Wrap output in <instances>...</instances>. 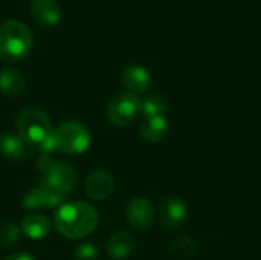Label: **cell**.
<instances>
[{"label": "cell", "mask_w": 261, "mask_h": 260, "mask_svg": "<svg viewBox=\"0 0 261 260\" xmlns=\"http://www.w3.org/2000/svg\"><path fill=\"white\" fill-rule=\"evenodd\" d=\"M98 211L87 202L61 204L54 213L55 230L67 239H81L98 227Z\"/></svg>", "instance_id": "cell-1"}, {"label": "cell", "mask_w": 261, "mask_h": 260, "mask_svg": "<svg viewBox=\"0 0 261 260\" xmlns=\"http://www.w3.org/2000/svg\"><path fill=\"white\" fill-rule=\"evenodd\" d=\"M34 46L29 28L18 20H6L0 25V60L17 63L24 60Z\"/></svg>", "instance_id": "cell-2"}, {"label": "cell", "mask_w": 261, "mask_h": 260, "mask_svg": "<svg viewBox=\"0 0 261 260\" xmlns=\"http://www.w3.org/2000/svg\"><path fill=\"white\" fill-rule=\"evenodd\" d=\"M57 150L66 155H81L92 143L90 130L81 121L69 120L54 129Z\"/></svg>", "instance_id": "cell-3"}, {"label": "cell", "mask_w": 261, "mask_h": 260, "mask_svg": "<svg viewBox=\"0 0 261 260\" xmlns=\"http://www.w3.org/2000/svg\"><path fill=\"white\" fill-rule=\"evenodd\" d=\"M52 132L49 115L37 107H28L17 116V133L32 146H38Z\"/></svg>", "instance_id": "cell-4"}, {"label": "cell", "mask_w": 261, "mask_h": 260, "mask_svg": "<svg viewBox=\"0 0 261 260\" xmlns=\"http://www.w3.org/2000/svg\"><path fill=\"white\" fill-rule=\"evenodd\" d=\"M142 109V100L133 92H119L107 104V120L116 127L130 126Z\"/></svg>", "instance_id": "cell-5"}, {"label": "cell", "mask_w": 261, "mask_h": 260, "mask_svg": "<svg viewBox=\"0 0 261 260\" xmlns=\"http://www.w3.org/2000/svg\"><path fill=\"white\" fill-rule=\"evenodd\" d=\"M44 182L61 195H67L76 188V170L64 161H52L44 172Z\"/></svg>", "instance_id": "cell-6"}, {"label": "cell", "mask_w": 261, "mask_h": 260, "mask_svg": "<svg viewBox=\"0 0 261 260\" xmlns=\"http://www.w3.org/2000/svg\"><path fill=\"white\" fill-rule=\"evenodd\" d=\"M64 195L58 193L52 187H49L44 181L37 185L35 188L29 190L21 204L29 210H40V208H58L63 204Z\"/></svg>", "instance_id": "cell-7"}, {"label": "cell", "mask_w": 261, "mask_h": 260, "mask_svg": "<svg viewBox=\"0 0 261 260\" xmlns=\"http://www.w3.org/2000/svg\"><path fill=\"white\" fill-rule=\"evenodd\" d=\"M125 218L135 230H139V231L148 230L154 224L153 204L145 198H135L127 205Z\"/></svg>", "instance_id": "cell-8"}, {"label": "cell", "mask_w": 261, "mask_h": 260, "mask_svg": "<svg viewBox=\"0 0 261 260\" xmlns=\"http://www.w3.org/2000/svg\"><path fill=\"white\" fill-rule=\"evenodd\" d=\"M34 146L17 132H6L0 135V153L9 161H24L32 155Z\"/></svg>", "instance_id": "cell-9"}, {"label": "cell", "mask_w": 261, "mask_h": 260, "mask_svg": "<svg viewBox=\"0 0 261 260\" xmlns=\"http://www.w3.org/2000/svg\"><path fill=\"white\" fill-rule=\"evenodd\" d=\"M84 190L87 196L93 201L107 199L115 190V179L110 172L98 169L87 175L84 181Z\"/></svg>", "instance_id": "cell-10"}, {"label": "cell", "mask_w": 261, "mask_h": 260, "mask_svg": "<svg viewBox=\"0 0 261 260\" xmlns=\"http://www.w3.org/2000/svg\"><path fill=\"white\" fill-rule=\"evenodd\" d=\"M159 218H161V224L165 228L177 230L179 227L184 225V222L188 218L187 204L177 196H170L161 204Z\"/></svg>", "instance_id": "cell-11"}, {"label": "cell", "mask_w": 261, "mask_h": 260, "mask_svg": "<svg viewBox=\"0 0 261 260\" xmlns=\"http://www.w3.org/2000/svg\"><path fill=\"white\" fill-rule=\"evenodd\" d=\"M121 81L128 92H133L138 95L141 92L148 90V87L151 84V75L144 66L130 64L124 69V72L121 75Z\"/></svg>", "instance_id": "cell-12"}, {"label": "cell", "mask_w": 261, "mask_h": 260, "mask_svg": "<svg viewBox=\"0 0 261 260\" xmlns=\"http://www.w3.org/2000/svg\"><path fill=\"white\" fill-rule=\"evenodd\" d=\"M32 18L41 26H54L61 18V9L55 0H34L31 5Z\"/></svg>", "instance_id": "cell-13"}, {"label": "cell", "mask_w": 261, "mask_h": 260, "mask_svg": "<svg viewBox=\"0 0 261 260\" xmlns=\"http://www.w3.org/2000/svg\"><path fill=\"white\" fill-rule=\"evenodd\" d=\"M135 248H136V239L127 231L115 233L106 244V253L113 260L127 259L135 251Z\"/></svg>", "instance_id": "cell-14"}, {"label": "cell", "mask_w": 261, "mask_h": 260, "mask_svg": "<svg viewBox=\"0 0 261 260\" xmlns=\"http://www.w3.org/2000/svg\"><path fill=\"white\" fill-rule=\"evenodd\" d=\"M20 230L29 239H34V241L44 239L50 233V221L43 215L31 213L21 219Z\"/></svg>", "instance_id": "cell-15"}, {"label": "cell", "mask_w": 261, "mask_h": 260, "mask_svg": "<svg viewBox=\"0 0 261 260\" xmlns=\"http://www.w3.org/2000/svg\"><path fill=\"white\" fill-rule=\"evenodd\" d=\"M170 124L165 116H153L145 118L139 127L141 136L148 143H161L168 136Z\"/></svg>", "instance_id": "cell-16"}, {"label": "cell", "mask_w": 261, "mask_h": 260, "mask_svg": "<svg viewBox=\"0 0 261 260\" xmlns=\"http://www.w3.org/2000/svg\"><path fill=\"white\" fill-rule=\"evenodd\" d=\"M26 90L24 75L12 67H5L0 70V92L6 97H20Z\"/></svg>", "instance_id": "cell-17"}, {"label": "cell", "mask_w": 261, "mask_h": 260, "mask_svg": "<svg viewBox=\"0 0 261 260\" xmlns=\"http://www.w3.org/2000/svg\"><path fill=\"white\" fill-rule=\"evenodd\" d=\"M167 110H168V101H167L165 97H162L159 93L148 95L147 98L142 100V109H141V112L145 115V118L164 116Z\"/></svg>", "instance_id": "cell-18"}, {"label": "cell", "mask_w": 261, "mask_h": 260, "mask_svg": "<svg viewBox=\"0 0 261 260\" xmlns=\"http://www.w3.org/2000/svg\"><path fill=\"white\" fill-rule=\"evenodd\" d=\"M20 227L12 222V221H6L0 225V245L5 248L12 247L14 244H17L18 238H20Z\"/></svg>", "instance_id": "cell-19"}, {"label": "cell", "mask_w": 261, "mask_h": 260, "mask_svg": "<svg viewBox=\"0 0 261 260\" xmlns=\"http://www.w3.org/2000/svg\"><path fill=\"white\" fill-rule=\"evenodd\" d=\"M98 250L93 244H81L75 248V260H96L98 259Z\"/></svg>", "instance_id": "cell-20"}, {"label": "cell", "mask_w": 261, "mask_h": 260, "mask_svg": "<svg viewBox=\"0 0 261 260\" xmlns=\"http://www.w3.org/2000/svg\"><path fill=\"white\" fill-rule=\"evenodd\" d=\"M196 247H197V244L194 242V239H191L188 236H184V238L176 241V250L179 253H182L184 256H190L191 257L196 253Z\"/></svg>", "instance_id": "cell-21"}, {"label": "cell", "mask_w": 261, "mask_h": 260, "mask_svg": "<svg viewBox=\"0 0 261 260\" xmlns=\"http://www.w3.org/2000/svg\"><path fill=\"white\" fill-rule=\"evenodd\" d=\"M38 149L43 155H52L57 150V143H55V136H54V130L38 144Z\"/></svg>", "instance_id": "cell-22"}, {"label": "cell", "mask_w": 261, "mask_h": 260, "mask_svg": "<svg viewBox=\"0 0 261 260\" xmlns=\"http://www.w3.org/2000/svg\"><path fill=\"white\" fill-rule=\"evenodd\" d=\"M5 260H35L31 254L28 253H14L11 256H8Z\"/></svg>", "instance_id": "cell-23"}]
</instances>
